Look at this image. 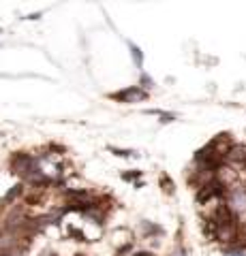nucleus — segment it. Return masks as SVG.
Masks as SVG:
<instances>
[{"instance_id":"nucleus-1","label":"nucleus","mask_w":246,"mask_h":256,"mask_svg":"<svg viewBox=\"0 0 246 256\" xmlns=\"http://www.w3.org/2000/svg\"><path fill=\"white\" fill-rule=\"evenodd\" d=\"M37 158H33L30 154H15L13 160H11V169L15 175H20V178L26 182L30 175L37 171Z\"/></svg>"},{"instance_id":"nucleus-10","label":"nucleus","mask_w":246,"mask_h":256,"mask_svg":"<svg viewBox=\"0 0 246 256\" xmlns=\"http://www.w3.org/2000/svg\"><path fill=\"white\" fill-rule=\"evenodd\" d=\"M79 256H82V254H79Z\"/></svg>"},{"instance_id":"nucleus-7","label":"nucleus","mask_w":246,"mask_h":256,"mask_svg":"<svg viewBox=\"0 0 246 256\" xmlns=\"http://www.w3.org/2000/svg\"><path fill=\"white\" fill-rule=\"evenodd\" d=\"M122 178L131 182V180H135V178H139V171H135V173H124V175H122Z\"/></svg>"},{"instance_id":"nucleus-3","label":"nucleus","mask_w":246,"mask_h":256,"mask_svg":"<svg viewBox=\"0 0 246 256\" xmlns=\"http://www.w3.org/2000/svg\"><path fill=\"white\" fill-rule=\"evenodd\" d=\"M129 50H131V56H133V62H135V66L141 68L144 66V54H141V50L135 43H129Z\"/></svg>"},{"instance_id":"nucleus-8","label":"nucleus","mask_w":246,"mask_h":256,"mask_svg":"<svg viewBox=\"0 0 246 256\" xmlns=\"http://www.w3.org/2000/svg\"><path fill=\"white\" fill-rule=\"evenodd\" d=\"M173 256H186V252H184V250H178V252L173 254Z\"/></svg>"},{"instance_id":"nucleus-4","label":"nucleus","mask_w":246,"mask_h":256,"mask_svg":"<svg viewBox=\"0 0 246 256\" xmlns=\"http://www.w3.org/2000/svg\"><path fill=\"white\" fill-rule=\"evenodd\" d=\"M20 194H22V186H13V190H11L7 196H5V203H11L13 198H18Z\"/></svg>"},{"instance_id":"nucleus-6","label":"nucleus","mask_w":246,"mask_h":256,"mask_svg":"<svg viewBox=\"0 0 246 256\" xmlns=\"http://www.w3.org/2000/svg\"><path fill=\"white\" fill-rule=\"evenodd\" d=\"M161 122H163V124L173 122V116H171V114H161Z\"/></svg>"},{"instance_id":"nucleus-5","label":"nucleus","mask_w":246,"mask_h":256,"mask_svg":"<svg viewBox=\"0 0 246 256\" xmlns=\"http://www.w3.org/2000/svg\"><path fill=\"white\" fill-rule=\"evenodd\" d=\"M141 84H144V86H139L141 90H146V88H152V79H150L148 75H141Z\"/></svg>"},{"instance_id":"nucleus-2","label":"nucleus","mask_w":246,"mask_h":256,"mask_svg":"<svg viewBox=\"0 0 246 256\" xmlns=\"http://www.w3.org/2000/svg\"><path fill=\"white\" fill-rule=\"evenodd\" d=\"M112 98L120 100V102H141V100L148 98V92L141 90L139 86H133V88H126V90H120V92L112 94Z\"/></svg>"},{"instance_id":"nucleus-9","label":"nucleus","mask_w":246,"mask_h":256,"mask_svg":"<svg viewBox=\"0 0 246 256\" xmlns=\"http://www.w3.org/2000/svg\"><path fill=\"white\" fill-rule=\"evenodd\" d=\"M0 32H3V30H0Z\"/></svg>"}]
</instances>
